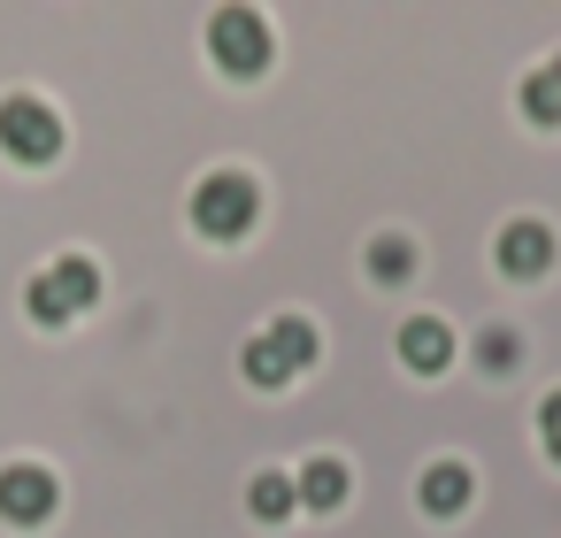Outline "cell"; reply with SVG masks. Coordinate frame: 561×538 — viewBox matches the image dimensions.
I'll return each mask as SVG.
<instances>
[{"label": "cell", "mask_w": 561, "mask_h": 538, "mask_svg": "<svg viewBox=\"0 0 561 538\" xmlns=\"http://www.w3.org/2000/svg\"><path fill=\"white\" fill-rule=\"evenodd\" d=\"M523 116H530V124H561V55L523 78Z\"/></svg>", "instance_id": "cell-12"}, {"label": "cell", "mask_w": 561, "mask_h": 538, "mask_svg": "<svg viewBox=\"0 0 561 538\" xmlns=\"http://www.w3.org/2000/svg\"><path fill=\"white\" fill-rule=\"evenodd\" d=\"M55 500H62V484H55V469H39V461H9L0 469V515L9 523H47L55 515Z\"/></svg>", "instance_id": "cell-5"}, {"label": "cell", "mask_w": 561, "mask_h": 538, "mask_svg": "<svg viewBox=\"0 0 561 538\" xmlns=\"http://www.w3.org/2000/svg\"><path fill=\"white\" fill-rule=\"evenodd\" d=\"M538 431H546V454L561 461V392H546V400H538Z\"/></svg>", "instance_id": "cell-16"}, {"label": "cell", "mask_w": 561, "mask_h": 538, "mask_svg": "<svg viewBox=\"0 0 561 538\" xmlns=\"http://www.w3.org/2000/svg\"><path fill=\"white\" fill-rule=\"evenodd\" d=\"M262 339H270V354H277L285 369H308V362H316V323H308V316H277Z\"/></svg>", "instance_id": "cell-10"}, {"label": "cell", "mask_w": 561, "mask_h": 538, "mask_svg": "<svg viewBox=\"0 0 561 538\" xmlns=\"http://www.w3.org/2000/svg\"><path fill=\"white\" fill-rule=\"evenodd\" d=\"M346 484H354V477H346V461H339V454H316V461H308V469L293 477L300 507H323V515H331V507L346 500Z\"/></svg>", "instance_id": "cell-8"}, {"label": "cell", "mask_w": 561, "mask_h": 538, "mask_svg": "<svg viewBox=\"0 0 561 538\" xmlns=\"http://www.w3.org/2000/svg\"><path fill=\"white\" fill-rule=\"evenodd\" d=\"M101 300V270L85 262V254H62L55 270H39L32 285H24V308L39 316V323H70L78 308H93Z\"/></svg>", "instance_id": "cell-2"}, {"label": "cell", "mask_w": 561, "mask_h": 538, "mask_svg": "<svg viewBox=\"0 0 561 538\" xmlns=\"http://www.w3.org/2000/svg\"><path fill=\"white\" fill-rule=\"evenodd\" d=\"M408 270H415V247H408V239H377V247H369V277H377V285H400Z\"/></svg>", "instance_id": "cell-13"}, {"label": "cell", "mask_w": 561, "mask_h": 538, "mask_svg": "<svg viewBox=\"0 0 561 538\" xmlns=\"http://www.w3.org/2000/svg\"><path fill=\"white\" fill-rule=\"evenodd\" d=\"M400 362H408L415 377H438V369L454 362V331H446L438 316H408V323H400Z\"/></svg>", "instance_id": "cell-7"}, {"label": "cell", "mask_w": 561, "mask_h": 538, "mask_svg": "<svg viewBox=\"0 0 561 538\" xmlns=\"http://www.w3.org/2000/svg\"><path fill=\"white\" fill-rule=\"evenodd\" d=\"M270 16H254V9H216L208 16V55L231 70V78H262L270 70Z\"/></svg>", "instance_id": "cell-3"}, {"label": "cell", "mask_w": 561, "mask_h": 538, "mask_svg": "<svg viewBox=\"0 0 561 538\" xmlns=\"http://www.w3.org/2000/svg\"><path fill=\"white\" fill-rule=\"evenodd\" d=\"M239 362H247V377H254V385H270V392H277V385H293V369L270 354V339H247V354H239Z\"/></svg>", "instance_id": "cell-14"}, {"label": "cell", "mask_w": 561, "mask_h": 538, "mask_svg": "<svg viewBox=\"0 0 561 538\" xmlns=\"http://www.w3.org/2000/svg\"><path fill=\"white\" fill-rule=\"evenodd\" d=\"M254 216H262V193H254L247 170H216V178L193 185V224L208 239H239V231H254Z\"/></svg>", "instance_id": "cell-1"}, {"label": "cell", "mask_w": 561, "mask_h": 538, "mask_svg": "<svg viewBox=\"0 0 561 538\" xmlns=\"http://www.w3.org/2000/svg\"><path fill=\"white\" fill-rule=\"evenodd\" d=\"M515 354H523V346H515V331H500V323H492V331L477 339V362H484V369H507Z\"/></svg>", "instance_id": "cell-15"}, {"label": "cell", "mask_w": 561, "mask_h": 538, "mask_svg": "<svg viewBox=\"0 0 561 538\" xmlns=\"http://www.w3.org/2000/svg\"><path fill=\"white\" fill-rule=\"evenodd\" d=\"M247 507H254L262 523H285V515L300 507V492H293V477H285V469H262V477L247 484Z\"/></svg>", "instance_id": "cell-11"}, {"label": "cell", "mask_w": 561, "mask_h": 538, "mask_svg": "<svg viewBox=\"0 0 561 538\" xmlns=\"http://www.w3.org/2000/svg\"><path fill=\"white\" fill-rule=\"evenodd\" d=\"M0 147L39 170V162L62 154V116H55L39 93H9V101H0Z\"/></svg>", "instance_id": "cell-4"}, {"label": "cell", "mask_w": 561, "mask_h": 538, "mask_svg": "<svg viewBox=\"0 0 561 538\" xmlns=\"http://www.w3.org/2000/svg\"><path fill=\"white\" fill-rule=\"evenodd\" d=\"M469 492H477L469 461H431V469H423V507H431V515H461Z\"/></svg>", "instance_id": "cell-9"}, {"label": "cell", "mask_w": 561, "mask_h": 538, "mask_svg": "<svg viewBox=\"0 0 561 538\" xmlns=\"http://www.w3.org/2000/svg\"><path fill=\"white\" fill-rule=\"evenodd\" d=\"M500 270H507V277H538V270H553V231H546L538 216L507 224V231H500Z\"/></svg>", "instance_id": "cell-6"}]
</instances>
